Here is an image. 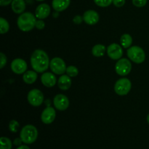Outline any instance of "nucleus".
Here are the masks:
<instances>
[{
	"label": "nucleus",
	"instance_id": "nucleus-9",
	"mask_svg": "<svg viewBox=\"0 0 149 149\" xmlns=\"http://www.w3.org/2000/svg\"><path fill=\"white\" fill-rule=\"evenodd\" d=\"M107 55L111 59L119 60L122 58L123 55V49H122V45H119L116 43H112L109 45L107 47Z\"/></svg>",
	"mask_w": 149,
	"mask_h": 149
},
{
	"label": "nucleus",
	"instance_id": "nucleus-1",
	"mask_svg": "<svg viewBox=\"0 0 149 149\" xmlns=\"http://www.w3.org/2000/svg\"><path fill=\"white\" fill-rule=\"evenodd\" d=\"M49 56L43 49H36L31 56V65L33 71L37 73L45 72L49 67Z\"/></svg>",
	"mask_w": 149,
	"mask_h": 149
},
{
	"label": "nucleus",
	"instance_id": "nucleus-25",
	"mask_svg": "<svg viewBox=\"0 0 149 149\" xmlns=\"http://www.w3.org/2000/svg\"><path fill=\"white\" fill-rule=\"evenodd\" d=\"M19 127H20V125L15 119L11 120L10 122V123H9V130H10V132H13V133H16L17 132V130L19 129Z\"/></svg>",
	"mask_w": 149,
	"mask_h": 149
},
{
	"label": "nucleus",
	"instance_id": "nucleus-17",
	"mask_svg": "<svg viewBox=\"0 0 149 149\" xmlns=\"http://www.w3.org/2000/svg\"><path fill=\"white\" fill-rule=\"evenodd\" d=\"M71 0H52V8L56 12H63L66 10L70 5Z\"/></svg>",
	"mask_w": 149,
	"mask_h": 149
},
{
	"label": "nucleus",
	"instance_id": "nucleus-23",
	"mask_svg": "<svg viewBox=\"0 0 149 149\" xmlns=\"http://www.w3.org/2000/svg\"><path fill=\"white\" fill-rule=\"evenodd\" d=\"M1 143V147L0 149H12L13 145H12V141L6 137H1L0 139Z\"/></svg>",
	"mask_w": 149,
	"mask_h": 149
},
{
	"label": "nucleus",
	"instance_id": "nucleus-30",
	"mask_svg": "<svg viewBox=\"0 0 149 149\" xmlns=\"http://www.w3.org/2000/svg\"><path fill=\"white\" fill-rule=\"evenodd\" d=\"M126 0H113V4L116 7H122L125 4Z\"/></svg>",
	"mask_w": 149,
	"mask_h": 149
},
{
	"label": "nucleus",
	"instance_id": "nucleus-14",
	"mask_svg": "<svg viewBox=\"0 0 149 149\" xmlns=\"http://www.w3.org/2000/svg\"><path fill=\"white\" fill-rule=\"evenodd\" d=\"M51 13V7L49 4L46 3H43L37 6L36 10H35V16L36 18L43 19L47 18L49 15Z\"/></svg>",
	"mask_w": 149,
	"mask_h": 149
},
{
	"label": "nucleus",
	"instance_id": "nucleus-13",
	"mask_svg": "<svg viewBox=\"0 0 149 149\" xmlns=\"http://www.w3.org/2000/svg\"><path fill=\"white\" fill-rule=\"evenodd\" d=\"M82 17L84 23L90 25V26L95 25L96 23H97V22L99 21V19H100L98 13L93 10H89L84 12Z\"/></svg>",
	"mask_w": 149,
	"mask_h": 149
},
{
	"label": "nucleus",
	"instance_id": "nucleus-3",
	"mask_svg": "<svg viewBox=\"0 0 149 149\" xmlns=\"http://www.w3.org/2000/svg\"><path fill=\"white\" fill-rule=\"evenodd\" d=\"M20 138L23 143L31 144L36 141L38 138V130L36 127L32 125H27L22 128L20 133Z\"/></svg>",
	"mask_w": 149,
	"mask_h": 149
},
{
	"label": "nucleus",
	"instance_id": "nucleus-26",
	"mask_svg": "<svg viewBox=\"0 0 149 149\" xmlns=\"http://www.w3.org/2000/svg\"><path fill=\"white\" fill-rule=\"evenodd\" d=\"M96 5L100 7H107L113 3V0H93Z\"/></svg>",
	"mask_w": 149,
	"mask_h": 149
},
{
	"label": "nucleus",
	"instance_id": "nucleus-7",
	"mask_svg": "<svg viewBox=\"0 0 149 149\" xmlns=\"http://www.w3.org/2000/svg\"><path fill=\"white\" fill-rule=\"evenodd\" d=\"M49 68L52 73L58 75H63L66 71V65L63 60L59 57L53 58L49 63Z\"/></svg>",
	"mask_w": 149,
	"mask_h": 149
},
{
	"label": "nucleus",
	"instance_id": "nucleus-16",
	"mask_svg": "<svg viewBox=\"0 0 149 149\" xmlns=\"http://www.w3.org/2000/svg\"><path fill=\"white\" fill-rule=\"evenodd\" d=\"M71 79L67 74H63L58 80V87L61 90H68L71 86Z\"/></svg>",
	"mask_w": 149,
	"mask_h": 149
},
{
	"label": "nucleus",
	"instance_id": "nucleus-22",
	"mask_svg": "<svg viewBox=\"0 0 149 149\" xmlns=\"http://www.w3.org/2000/svg\"><path fill=\"white\" fill-rule=\"evenodd\" d=\"M10 29V24L8 21L4 17H0V32L1 34H4L7 33Z\"/></svg>",
	"mask_w": 149,
	"mask_h": 149
},
{
	"label": "nucleus",
	"instance_id": "nucleus-31",
	"mask_svg": "<svg viewBox=\"0 0 149 149\" xmlns=\"http://www.w3.org/2000/svg\"><path fill=\"white\" fill-rule=\"evenodd\" d=\"M83 20H83V17H81V15H79L74 16V18H73V22H74V23H75L77 25L81 24Z\"/></svg>",
	"mask_w": 149,
	"mask_h": 149
},
{
	"label": "nucleus",
	"instance_id": "nucleus-20",
	"mask_svg": "<svg viewBox=\"0 0 149 149\" xmlns=\"http://www.w3.org/2000/svg\"><path fill=\"white\" fill-rule=\"evenodd\" d=\"M106 50L107 49L104 45H101V44H97V45H95L92 49V54L93 55V56L96 57V58H100L105 55Z\"/></svg>",
	"mask_w": 149,
	"mask_h": 149
},
{
	"label": "nucleus",
	"instance_id": "nucleus-12",
	"mask_svg": "<svg viewBox=\"0 0 149 149\" xmlns=\"http://www.w3.org/2000/svg\"><path fill=\"white\" fill-rule=\"evenodd\" d=\"M56 116V111L51 106H47L45 109L41 114V120L45 125H49L54 122Z\"/></svg>",
	"mask_w": 149,
	"mask_h": 149
},
{
	"label": "nucleus",
	"instance_id": "nucleus-35",
	"mask_svg": "<svg viewBox=\"0 0 149 149\" xmlns=\"http://www.w3.org/2000/svg\"><path fill=\"white\" fill-rule=\"evenodd\" d=\"M147 122H148V125H149V113L148 115H147Z\"/></svg>",
	"mask_w": 149,
	"mask_h": 149
},
{
	"label": "nucleus",
	"instance_id": "nucleus-2",
	"mask_svg": "<svg viewBox=\"0 0 149 149\" xmlns=\"http://www.w3.org/2000/svg\"><path fill=\"white\" fill-rule=\"evenodd\" d=\"M36 22V16L31 13L26 12L20 15L17 20V25L20 31L29 32L35 27Z\"/></svg>",
	"mask_w": 149,
	"mask_h": 149
},
{
	"label": "nucleus",
	"instance_id": "nucleus-18",
	"mask_svg": "<svg viewBox=\"0 0 149 149\" xmlns=\"http://www.w3.org/2000/svg\"><path fill=\"white\" fill-rule=\"evenodd\" d=\"M26 4L24 0H13L11 3L12 10L15 14H22L26 10Z\"/></svg>",
	"mask_w": 149,
	"mask_h": 149
},
{
	"label": "nucleus",
	"instance_id": "nucleus-10",
	"mask_svg": "<svg viewBox=\"0 0 149 149\" xmlns=\"http://www.w3.org/2000/svg\"><path fill=\"white\" fill-rule=\"evenodd\" d=\"M54 106L58 111H65L69 107L70 102L66 95L63 94H58L53 98Z\"/></svg>",
	"mask_w": 149,
	"mask_h": 149
},
{
	"label": "nucleus",
	"instance_id": "nucleus-19",
	"mask_svg": "<svg viewBox=\"0 0 149 149\" xmlns=\"http://www.w3.org/2000/svg\"><path fill=\"white\" fill-rule=\"evenodd\" d=\"M37 72L35 71H27L23 74V80L26 84H32L37 79Z\"/></svg>",
	"mask_w": 149,
	"mask_h": 149
},
{
	"label": "nucleus",
	"instance_id": "nucleus-33",
	"mask_svg": "<svg viewBox=\"0 0 149 149\" xmlns=\"http://www.w3.org/2000/svg\"><path fill=\"white\" fill-rule=\"evenodd\" d=\"M23 143V141L21 140V138H15L14 141V142H13V143L15 144V146H21V143Z\"/></svg>",
	"mask_w": 149,
	"mask_h": 149
},
{
	"label": "nucleus",
	"instance_id": "nucleus-36",
	"mask_svg": "<svg viewBox=\"0 0 149 149\" xmlns=\"http://www.w3.org/2000/svg\"><path fill=\"white\" fill-rule=\"evenodd\" d=\"M36 1H45V0H36Z\"/></svg>",
	"mask_w": 149,
	"mask_h": 149
},
{
	"label": "nucleus",
	"instance_id": "nucleus-21",
	"mask_svg": "<svg viewBox=\"0 0 149 149\" xmlns=\"http://www.w3.org/2000/svg\"><path fill=\"white\" fill-rule=\"evenodd\" d=\"M121 45L125 49H128L132 45V37L128 33H124L120 38Z\"/></svg>",
	"mask_w": 149,
	"mask_h": 149
},
{
	"label": "nucleus",
	"instance_id": "nucleus-11",
	"mask_svg": "<svg viewBox=\"0 0 149 149\" xmlns=\"http://www.w3.org/2000/svg\"><path fill=\"white\" fill-rule=\"evenodd\" d=\"M11 70L16 74H23L28 68L27 63L22 58H15L11 63Z\"/></svg>",
	"mask_w": 149,
	"mask_h": 149
},
{
	"label": "nucleus",
	"instance_id": "nucleus-4",
	"mask_svg": "<svg viewBox=\"0 0 149 149\" xmlns=\"http://www.w3.org/2000/svg\"><path fill=\"white\" fill-rule=\"evenodd\" d=\"M127 55L130 61L137 64L143 63L146 60V53L143 49L138 46H131L127 51Z\"/></svg>",
	"mask_w": 149,
	"mask_h": 149
},
{
	"label": "nucleus",
	"instance_id": "nucleus-34",
	"mask_svg": "<svg viewBox=\"0 0 149 149\" xmlns=\"http://www.w3.org/2000/svg\"><path fill=\"white\" fill-rule=\"evenodd\" d=\"M17 149H30L28 146H26V145H21V146H19L18 147H17Z\"/></svg>",
	"mask_w": 149,
	"mask_h": 149
},
{
	"label": "nucleus",
	"instance_id": "nucleus-27",
	"mask_svg": "<svg viewBox=\"0 0 149 149\" xmlns=\"http://www.w3.org/2000/svg\"><path fill=\"white\" fill-rule=\"evenodd\" d=\"M148 0H132V4L137 7H143L146 6Z\"/></svg>",
	"mask_w": 149,
	"mask_h": 149
},
{
	"label": "nucleus",
	"instance_id": "nucleus-24",
	"mask_svg": "<svg viewBox=\"0 0 149 149\" xmlns=\"http://www.w3.org/2000/svg\"><path fill=\"white\" fill-rule=\"evenodd\" d=\"M65 73L70 77H76L79 74V70L74 65H69V66L67 67Z\"/></svg>",
	"mask_w": 149,
	"mask_h": 149
},
{
	"label": "nucleus",
	"instance_id": "nucleus-28",
	"mask_svg": "<svg viewBox=\"0 0 149 149\" xmlns=\"http://www.w3.org/2000/svg\"><path fill=\"white\" fill-rule=\"evenodd\" d=\"M7 57L3 52H0V68H3L7 64Z\"/></svg>",
	"mask_w": 149,
	"mask_h": 149
},
{
	"label": "nucleus",
	"instance_id": "nucleus-5",
	"mask_svg": "<svg viewBox=\"0 0 149 149\" xmlns=\"http://www.w3.org/2000/svg\"><path fill=\"white\" fill-rule=\"evenodd\" d=\"M132 83L127 78H121L114 84V92L120 96L127 95L130 92Z\"/></svg>",
	"mask_w": 149,
	"mask_h": 149
},
{
	"label": "nucleus",
	"instance_id": "nucleus-32",
	"mask_svg": "<svg viewBox=\"0 0 149 149\" xmlns=\"http://www.w3.org/2000/svg\"><path fill=\"white\" fill-rule=\"evenodd\" d=\"M13 0H0V5L7 6L13 2Z\"/></svg>",
	"mask_w": 149,
	"mask_h": 149
},
{
	"label": "nucleus",
	"instance_id": "nucleus-6",
	"mask_svg": "<svg viewBox=\"0 0 149 149\" xmlns=\"http://www.w3.org/2000/svg\"><path fill=\"white\" fill-rule=\"evenodd\" d=\"M132 70V63L127 58H121L115 65V71L119 76L128 75Z\"/></svg>",
	"mask_w": 149,
	"mask_h": 149
},
{
	"label": "nucleus",
	"instance_id": "nucleus-8",
	"mask_svg": "<svg viewBox=\"0 0 149 149\" xmlns=\"http://www.w3.org/2000/svg\"><path fill=\"white\" fill-rule=\"evenodd\" d=\"M27 100L31 106L38 107L43 103L44 95L41 90L38 89H33L28 93Z\"/></svg>",
	"mask_w": 149,
	"mask_h": 149
},
{
	"label": "nucleus",
	"instance_id": "nucleus-29",
	"mask_svg": "<svg viewBox=\"0 0 149 149\" xmlns=\"http://www.w3.org/2000/svg\"><path fill=\"white\" fill-rule=\"evenodd\" d=\"M35 27L38 29V30H42L45 28V23L43 20H41L39 19L38 20H36V25H35Z\"/></svg>",
	"mask_w": 149,
	"mask_h": 149
},
{
	"label": "nucleus",
	"instance_id": "nucleus-15",
	"mask_svg": "<svg viewBox=\"0 0 149 149\" xmlns=\"http://www.w3.org/2000/svg\"><path fill=\"white\" fill-rule=\"evenodd\" d=\"M42 84L47 87H52L57 84V78L54 73L44 72L41 76Z\"/></svg>",
	"mask_w": 149,
	"mask_h": 149
}]
</instances>
